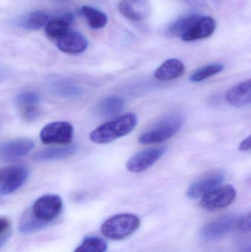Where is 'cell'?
Wrapping results in <instances>:
<instances>
[{
	"label": "cell",
	"instance_id": "obj_1",
	"mask_svg": "<svg viewBox=\"0 0 251 252\" xmlns=\"http://www.w3.org/2000/svg\"><path fill=\"white\" fill-rule=\"evenodd\" d=\"M138 119L134 113H128L99 126L90 133L91 142L107 144L126 136L137 126Z\"/></svg>",
	"mask_w": 251,
	"mask_h": 252
},
{
	"label": "cell",
	"instance_id": "obj_2",
	"mask_svg": "<svg viewBox=\"0 0 251 252\" xmlns=\"http://www.w3.org/2000/svg\"><path fill=\"white\" fill-rule=\"evenodd\" d=\"M140 223V219L135 215H116L102 225V234L109 239L121 241L134 234L139 228Z\"/></svg>",
	"mask_w": 251,
	"mask_h": 252
},
{
	"label": "cell",
	"instance_id": "obj_3",
	"mask_svg": "<svg viewBox=\"0 0 251 252\" xmlns=\"http://www.w3.org/2000/svg\"><path fill=\"white\" fill-rule=\"evenodd\" d=\"M183 122L184 120L182 117L178 115L166 117L144 132L139 137V142L143 145L165 142L179 131Z\"/></svg>",
	"mask_w": 251,
	"mask_h": 252
},
{
	"label": "cell",
	"instance_id": "obj_4",
	"mask_svg": "<svg viewBox=\"0 0 251 252\" xmlns=\"http://www.w3.org/2000/svg\"><path fill=\"white\" fill-rule=\"evenodd\" d=\"M29 170L23 165H12L0 169V191L9 195L19 189L28 180Z\"/></svg>",
	"mask_w": 251,
	"mask_h": 252
},
{
	"label": "cell",
	"instance_id": "obj_5",
	"mask_svg": "<svg viewBox=\"0 0 251 252\" xmlns=\"http://www.w3.org/2000/svg\"><path fill=\"white\" fill-rule=\"evenodd\" d=\"M62 208L63 201L60 196L46 195L35 201L31 212L38 220L47 224L59 216Z\"/></svg>",
	"mask_w": 251,
	"mask_h": 252
},
{
	"label": "cell",
	"instance_id": "obj_6",
	"mask_svg": "<svg viewBox=\"0 0 251 252\" xmlns=\"http://www.w3.org/2000/svg\"><path fill=\"white\" fill-rule=\"evenodd\" d=\"M235 189L231 185L218 187L201 197L200 206L208 211H215L228 207L236 198Z\"/></svg>",
	"mask_w": 251,
	"mask_h": 252
},
{
	"label": "cell",
	"instance_id": "obj_7",
	"mask_svg": "<svg viewBox=\"0 0 251 252\" xmlns=\"http://www.w3.org/2000/svg\"><path fill=\"white\" fill-rule=\"evenodd\" d=\"M74 128L72 124L65 121L51 123L44 126L40 133V138L45 144L68 145L72 141Z\"/></svg>",
	"mask_w": 251,
	"mask_h": 252
},
{
	"label": "cell",
	"instance_id": "obj_8",
	"mask_svg": "<svg viewBox=\"0 0 251 252\" xmlns=\"http://www.w3.org/2000/svg\"><path fill=\"white\" fill-rule=\"evenodd\" d=\"M240 218L227 216L212 220L201 230L202 237L206 241H217L228 235L238 226Z\"/></svg>",
	"mask_w": 251,
	"mask_h": 252
},
{
	"label": "cell",
	"instance_id": "obj_9",
	"mask_svg": "<svg viewBox=\"0 0 251 252\" xmlns=\"http://www.w3.org/2000/svg\"><path fill=\"white\" fill-rule=\"evenodd\" d=\"M167 148L163 146L143 150L128 160L126 164L127 170L131 173H141L150 168L165 154Z\"/></svg>",
	"mask_w": 251,
	"mask_h": 252
},
{
	"label": "cell",
	"instance_id": "obj_10",
	"mask_svg": "<svg viewBox=\"0 0 251 252\" xmlns=\"http://www.w3.org/2000/svg\"><path fill=\"white\" fill-rule=\"evenodd\" d=\"M225 179V173L221 170H214L193 184L187 190V196L192 199L201 198L212 189L219 187Z\"/></svg>",
	"mask_w": 251,
	"mask_h": 252
},
{
	"label": "cell",
	"instance_id": "obj_11",
	"mask_svg": "<svg viewBox=\"0 0 251 252\" xmlns=\"http://www.w3.org/2000/svg\"><path fill=\"white\" fill-rule=\"evenodd\" d=\"M118 8L124 16L135 22H144L151 13L148 0H122Z\"/></svg>",
	"mask_w": 251,
	"mask_h": 252
},
{
	"label": "cell",
	"instance_id": "obj_12",
	"mask_svg": "<svg viewBox=\"0 0 251 252\" xmlns=\"http://www.w3.org/2000/svg\"><path fill=\"white\" fill-rule=\"evenodd\" d=\"M35 144L29 139H19L10 141L0 145V158L10 161L25 157L33 149Z\"/></svg>",
	"mask_w": 251,
	"mask_h": 252
},
{
	"label": "cell",
	"instance_id": "obj_13",
	"mask_svg": "<svg viewBox=\"0 0 251 252\" xmlns=\"http://www.w3.org/2000/svg\"><path fill=\"white\" fill-rule=\"evenodd\" d=\"M215 29L216 22L215 19L209 16H200L193 27L181 36V39L184 41H193L208 38L213 34Z\"/></svg>",
	"mask_w": 251,
	"mask_h": 252
},
{
	"label": "cell",
	"instance_id": "obj_14",
	"mask_svg": "<svg viewBox=\"0 0 251 252\" xmlns=\"http://www.w3.org/2000/svg\"><path fill=\"white\" fill-rule=\"evenodd\" d=\"M57 46L60 51L68 54H79L86 50V38L78 32H67L57 40Z\"/></svg>",
	"mask_w": 251,
	"mask_h": 252
},
{
	"label": "cell",
	"instance_id": "obj_15",
	"mask_svg": "<svg viewBox=\"0 0 251 252\" xmlns=\"http://www.w3.org/2000/svg\"><path fill=\"white\" fill-rule=\"evenodd\" d=\"M227 102L237 108L244 107L251 103V81H245L228 90L225 96Z\"/></svg>",
	"mask_w": 251,
	"mask_h": 252
},
{
	"label": "cell",
	"instance_id": "obj_16",
	"mask_svg": "<svg viewBox=\"0 0 251 252\" xmlns=\"http://www.w3.org/2000/svg\"><path fill=\"white\" fill-rule=\"evenodd\" d=\"M185 66L181 61L170 59L165 61L154 73L156 79L161 81H172L184 74Z\"/></svg>",
	"mask_w": 251,
	"mask_h": 252
},
{
	"label": "cell",
	"instance_id": "obj_17",
	"mask_svg": "<svg viewBox=\"0 0 251 252\" xmlns=\"http://www.w3.org/2000/svg\"><path fill=\"white\" fill-rule=\"evenodd\" d=\"M76 151L77 147L75 145H69L65 148H50L36 153L33 156V159L39 161L63 159L74 155Z\"/></svg>",
	"mask_w": 251,
	"mask_h": 252
},
{
	"label": "cell",
	"instance_id": "obj_18",
	"mask_svg": "<svg viewBox=\"0 0 251 252\" xmlns=\"http://www.w3.org/2000/svg\"><path fill=\"white\" fill-rule=\"evenodd\" d=\"M125 101L118 96H111L102 100L98 105L99 114L102 116L109 118L116 116L123 110Z\"/></svg>",
	"mask_w": 251,
	"mask_h": 252
},
{
	"label": "cell",
	"instance_id": "obj_19",
	"mask_svg": "<svg viewBox=\"0 0 251 252\" xmlns=\"http://www.w3.org/2000/svg\"><path fill=\"white\" fill-rule=\"evenodd\" d=\"M81 13L85 16L88 25L92 29H101L107 25L108 16L97 9L84 5L81 7Z\"/></svg>",
	"mask_w": 251,
	"mask_h": 252
},
{
	"label": "cell",
	"instance_id": "obj_20",
	"mask_svg": "<svg viewBox=\"0 0 251 252\" xmlns=\"http://www.w3.org/2000/svg\"><path fill=\"white\" fill-rule=\"evenodd\" d=\"M199 15L192 14L180 18L169 27L168 32L172 36H182L200 19Z\"/></svg>",
	"mask_w": 251,
	"mask_h": 252
},
{
	"label": "cell",
	"instance_id": "obj_21",
	"mask_svg": "<svg viewBox=\"0 0 251 252\" xmlns=\"http://www.w3.org/2000/svg\"><path fill=\"white\" fill-rule=\"evenodd\" d=\"M49 16L43 11H34L25 16L22 22V27L29 31H37L45 26L48 22Z\"/></svg>",
	"mask_w": 251,
	"mask_h": 252
},
{
	"label": "cell",
	"instance_id": "obj_22",
	"mask_svg": "<svg viewBox=\"0 0 251 252\" xmlns=\"http://www.w3.org/2000/svg\"><path fill=\"white\" fill-rule=\"evenodd\" d=\"M70 23L63 18L51 21L46 25L45 32L50 38L60 39L69 32Z\"/></svg>",
	"mask_w": 251,
	"mask_h": 252
},
{
	"label": "cell",
	"instance_id": "obj_23",
	"mask_svg": "<svg viewBox=\"0 0 251 252\" xmlns=\"http://www.w3.org/2000/svg\"><path fill=\"white\" fill-rule=\"evenodd\" d=\"M47 224L40 221L32 214V212H27L19 221V230L21 233L29 234L43 229Z\"/></svg>",
	"mask_w": 251,
	"mask_h": 252
},
{
	"label": "cell",
	"instance_id": "obj_24",
	"mask_svg": "<svg viewBox=\"0 0 251 252\" xmlns=\"http://www.w3.org/2000/svg\"><path fill=\"white\" fill-rule=\"evenodd\" d=\"M224 66L221 63L207 65L197 69L192 74L190 81L193 83L201 82L210 77L214 76L223 70Z\"/></svg>",
	"mask_w": 251,
	"mask_h": 252
},
{
	"label": "cell",
	"instance_id": "obj_25",
	"mask_svg": "<svg viewBox=\"0 0 251 252\" xmlns=\"http://www.w3.org/2000/svg\"><path fill=\"white\" fill-rule=\"evenodd\" d=\"M107 248V243L104 240L98 237H89L74 252H105Z\"/></svg>",
	"mask_w": 251,
	"mask_h": 252
},
{
	"label": "cell",
	"instance_id": "obj_26",
	"mask_svg": "<svg viewBox=\"0 0 251 252\" xmlns=\"http://www.w3.org/2000/svg\"><path fill=\"white\" fill-rule=\"evenodd\" d=\"M41 97L38 93L32 91L25 92L19 94L16 97V103L21 109L32 107L39 105Z\"/></svg>",
	"mask_w": 251,
	"mask_h": 252
},
{
	"label": "cell",
	"instance_id": "obj_27",
	"mask_svg": "<svg viewBox=\"0 0 251 252\" xmlns=\"http://www.w3.org/2000/svg\"><path fill=\"white\" fill-rule=\"evenodd\" d=\"M55 92L57 93L59 95L69 97L79 95L81 94V90L79 87L74 85V84L63 83V84H59L56 85Z\"/></svg>",
	"mask_w": 251,
	"mask_h": 252
},
{
	"label": "cell",
	"instance_id": "obj_28",
	"mask_svg": "<svg viewBox=\"0 0 251 252\" xmlns=\"http://www.w3.org/2000/svg\"><path fill=\"white\" fill-rule=\"evenodd\" d=\"M22 115L26 121H33L38 119L41 114L38 106H32V107L25 108L22 109Z\"/></svg>",
	"mask_w": 251,
	"mask_h": 252
},
{
	"label": "cell",
	"instance_id": "obj_29",
	"mask_svg": "<svg viewBox=\"0 0 251 252\" xmlns=\"http://www.w3.org/2000/svg\"><path fill=\"white\" fill-rule=\"evenodd\" d=\"M251 215L246 216V217L242 218L239 220L238 226L237 229L244 232H250L251 231Z\"/></svg>",
	"mask_w": 251,
	"mask_h": 252
},
{
	"label": "cell",
	"instance_id": "obj_30",
	"mask_svg": "<svg viewBox=\"0 0 251 252\" xmlns=\"http://www.w3.org/2000/svg\"><path fill=\"white\" fill-rule=\"evenodd\" d=\"M10 221L7 218H0V237L10 232Z\"/></svg>",
	"mask_w": 251,
	"mask_h": 252
},
{
	"label": "cell",
	"instance_id": "obj_31",
	"mask_svg": "<svg viewBox=\"0 0 251 252\" xmlns=\"http://www.w3.org/2000/svg\"><path fill=\"white\" fill-rule=\"evenodd\" d=\"M251 148V136L245 139L243 142L240 143L239 146V150L240 151H249Z\"/></svg>",
	"mask_w": 251,
	"mask_h": 252
},
{
	"label": "cell",
	"instance_id": "obj_32",
	"mask_svg": "<svg viewBox=\"0 0 251 252\" xmlns=\"http://www.w3.org/2000/svg\"><path fill=\"white\" fill-rule=\"evenodd\" d=\"M10 236V232H8V233L5 234V235H2V236L0 237V248H1L2 246L4 245L6 242H7V240L9 239Z\"/></svg>",
	"mask_w": 251,
	"mask_h": 252
}]
</instances>
